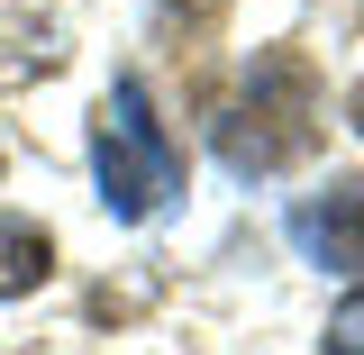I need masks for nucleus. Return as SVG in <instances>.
<instances>
[{
    "instance_id": "nucleus-2",
    "label": "nucleus",
    "mask_w": 364,
    "mask_h": 355,
    "mask_svg": "<svg viewBox=\"0 0 364 355\" xmlns=\"http://www.w3.org/2000/svg\"><path fill=\"white\" fill-rule=\"evenodd\" d=\"M282 237H291L318 273H364V174H337L328 191H310V201L282 219Z\"/></svg>"
},
{
    "instance_id": "nucleus-3",
    "label": "nucleus",
    "mask_w": 364,
    "mask_h": 355,
    "mask_svg": "<svg viewBox=\"0 0 364 355\" xmlns=\"http://www.w3.org/2000/svg\"><path fill=\"white\" fill-rule=\"evenodd\" d=\"M46 273H55V237H46L37 219H0V301L37 292Z\"/></svg>"
},
{
    "instance_id": "nucleus-4",
    "label": "nucleus",
    "mask_w": 364,
    "mask_h": 355,
    "mask_svg": "<svg viewBox=\"0 0 364 355\" xmlns=\"http://www.w3.org/2000/svg\"><path fill=\"white\" fill-rule=\"evenodd\" d=\"M328 355H364V292H346L328 310Z\"/></svg>"
},
{
    "instance_id": "nucleus-5",
    "label": "nucleus",
    "mask_w": 364,
    "mask_h": 355,
    "mask_svg": "<svg viewBox=\"0 0 364 355\" xmlns=\"http://www.w3.org/2000/svg\"><path fill=\"white\" fill-rule=\"evenodd\" d=\"M346 119H355V128H364V83H355V91H346Z\"/></svg>"
},
{
    "instance_id": "nucleus-1",
    "label": "nucleus",
    "mask_w": 364,
    "mask_h": 355,
    "mask_svg": "<svg viewBox=\"0 0 364 355\" xmlns=\"http://www.w3.org/2000/svg\"><path fill=\"white\" fill-rule=\"evenodd\" d=\"M91 182H100V210L128 219V228L155 219L182 191V146H173V128L155 119V100H146L136 73H119L109 100H100V119H91Z\"/></svg>"
}]
</instances>
